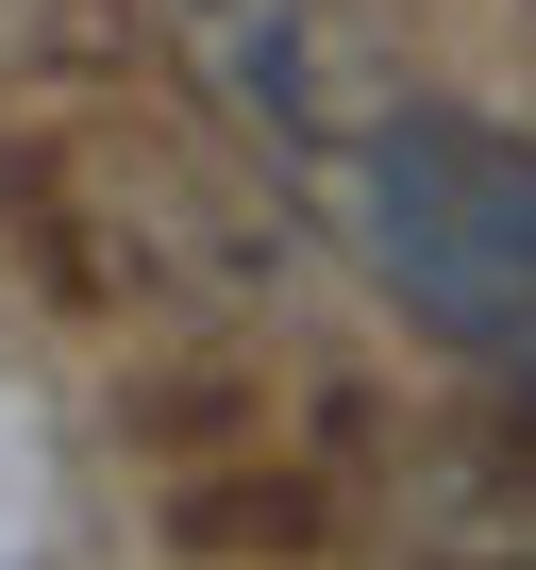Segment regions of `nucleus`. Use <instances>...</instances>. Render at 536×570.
I'll use <instances>...</instances> for the list:
<instances>
[{
    "label": "nucleus",
    "instance_id": "1",
    "mask_svg": "<svg viewBox=\"0 0 536 570\" xmlns=\"http://www.w3.org/2000/svg\"><path fill=\"white\" fill-rule=\"evenodd\" d=\"M302 202L353 235V268L386 285L419 336H453V353H486V370L536 386V135L403 85Z\"/></svg>",
    "mask_w": 536,
    "mask_h": 570
},
{
    "label": "nucleus",
    "instance_id": "2",
    "mask_svg": "<svg viewBox=\"0 0 536 570\" xmlns=\"http://www.w3.org/2000/svg\"><path fill=\"white\" fill-rule=\"evenodd\" d=\"M168 18V51H185V85L286 168V185H319L386 101H403V68H386V35H369V0H151Z\"/></svg>",
    "mask_w": 536,
    "mask_h": 570
}]
</instances>
